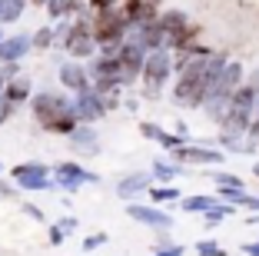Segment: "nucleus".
<instances>
[{
	"mask_svg": "<svg viewBox=\"0 0 259 256\" xmlns=\"http://www.w3.org/2000/svg\"><path fill=\"white\" fill-rule=\"evenodd\" d=\"M33 117L44 130H54V133H70L76 127L73 103H67L60 93H40L33 100Z\"/></svg>",
	"mask_w": 259,
	"mask_h": 256,
	"instance_id": "obj_1",
	"label": "nucleus"
},
{
	"mask_svg": "<svg viewBox=\"0 0 259 256\" xmlns=\"http://www.w3.org/2000/svg\"><path fill=\"white\" fill-rule=\"evenodd\" d=\"M130 30L126 17H123L120 7H110V10H100L97 20L90 23V37L93 44H100L107 53H116V47L123 44V33Z\"/></svg>",
	"mask_w": 259,
	"mask_h": 256,
	"instance_id": "obj_2",
	"label": "nucleus"
},
{
	"mask_svg": "<svg viewBox=\"0 0 259 256\" xmlns=\"http://www.w3.org/2000/svg\"><path fill=\"white\" fill-rule=\"evenodd\" d=\"M169 67H173V63H169V57L163 50H150L143 57V70H140V74H143V80H146V87H143L146 97H156V93H160L163 80L169 77Z\"/></svg>",
	"mask_w": 259,
	"mask_h": 256,
	"instance_id": "obj_3",
	"label": "nucleus"
},
{
	"mask_svg": "<svg viewBox=\"0 0 259 256\" xmlns=\"http://www.w3.org/2000/svg\"><path fill=\"white\" fill-rule=\"evenodd\" d=\"M14 180L20 183L23 190H47V187H50V173H47V166H40V163L17 166V170H14Z\"/></svg>",
	"mask_w": 259,
	"mask_h": 256,
	"instance_id": "obj_4",
	"label": "nucleus"
},
{
	"mask_svg": "<svg viewBox=\"0 0 259 256\" xmlns=\"http://www.w3.org/2000/svg\"><path fill=\"white\" fill-rule=\"evenodd\" d=\"M73 113H76V120H97V117L107 113V106H103V97H100V93L83 90L73 103Z\"/></svg>",
	"mask_w": 259,
	"mask_h": 256,
	"instance_id": "obj_5",
	"label": "nucleus"
},
{
	"mask_svg": "<svg viewBox=\"0 0 259 256\" xmlns=\"http://www.w3.org/2000/svg\"><path fill=\"white\" fill-rule=\"evenodd\" d=\"M120 10H123V17H126L130 27H140V23H153L156 20V7H153L150 0H126Z\"/></svg>",
	"mask_w": 259,
	"mask_h": 256,
	"instance_id": "obj_6",
	"label": "nucleus"
},
{
	"mask_svg": "<svg viewBox=\"0 0 259 256\" xmlns=\"http://www.w3.org/2000/svg\"><path fill=\"white\" fill-rule=\"evenodd\" d=\"M57 183H60L63 190H76L80 183H97V176L87 173V170H80L76 163H60L57 166Z\"/></svg>",
	"mask_w": 259,
	"mask_h": 256,
	"instance_id": "obj_7",
	"label": "nucleus"
},
{
	"mask_svg": "<svg viewBox=\"0 0 259 256\" xmlns=\"http://www.w3.org/2000/svg\"><path fill=\"white\" fill-rule=\"evenodd\" d=\"M60 83H63V87H70V90H76V93L90 90V83H87V70L80 67V63H63V67H60Z\"/></svg>",
	"mask_w": 259,
	"mask_h": 256,
	"instance_id": "obj_8",
	"label": "nucleus"
},
{
	"mask_svg": "<svg viewBox=\"0 0 259 256\" xmlns=\"http://www.w3.org/2000/svg\"><path fill=\"white\" fill-rule=\"evenodd\" d=\"M176 160L180 163H220V153L203 150V147H176Z\"/></svg>",
	"mask_w": 259,
	"mask_h": 256,
	"instance_id": "obj_9",
	"label": "nucleus"
},
{
	"mask_svg": "<svg viewBox=\"0 0 259 256\" xmlns=\"http://www.w3.org/2000/svg\"><path fill=\"white\" fill-rule=\"evenodd\" d=\"M30 50V40L27 37H10V40H0V63H17L23 53Z\"/></svg>",
	"mask_w": 259,
	"mask_h": 256,
	"instance_id": "obj_10",
	"label": "nucleus"
},
{
	"mask_svg": "<svg viewBox=\"0 0 259 256\" xmlns=\"http://www.w3.org/2000/svg\"><path fill=\"white\" fill-rule=\"evenodd\" d=\"M130 216L133 220H140V223H150V226H160V230H166L173 220L166 216V213H160V210H150V206H130Z\"/></svg>",
	"mask_w": 259,
	"mask_h": 256,
	"instance_id": "obj_11",
	"label": "nucleus"
},
{
	"mask_svg": "<svg viewBox=\"0 0 259 256\" xmlns=\"http://www.w3.org/2000/svg\"><path fill=\"white\" fill-rule=\"evenodd\" d=\"M70 143H73V150L80 153H97V133L87 127H73L70 130Z\"/></svg>",
	"mask_w": 259,
	"mask_h": 256,
	"instance_id": "obj_12",
	"label": "nucleus"
},
{
	"mask_svg": "<svg viewBox=\"0 0 259 256\" xmlns=\"http://www.w3.org/2000/svg\"><path fill=\"white\" fill-rule=\"evenodd\" d=\"M156 27H160V30L166 33V40H169L176 30H183V27H186V14H180V10H166V14H156Z\"/></svg>",
	"mask_w": 259,
	"mask_h": 256,
	"instance_id": "obj_13",
	"label": "nucleus"
},
{
	"mask_svg": "<svg viewBox=\"0 0 259 256\" xmlns=\"http://www.w3.org/2000/svg\"><path fill=\"white\" fill-rule=\"evenodd\" d=\"M4 97L17 106L20 100L30 97V80H27V77H14V80H7V83H4Z\"/></svg>",
	"mask_w": 259,
	"mask_h": 256,
	"instance_id": "obj_14",
	"label": "nucleus"
},
{
	"mask_svg": "<svg viewBox=\"0 0 259 256\" xmlns=\"http://www.w3.org/2000/svg\"><path fill=\"white\" fill-rule=\"evenodd\" d=\"M146 187H150V173H133V176H126V180H120L116 190H120V196H133Z\"/></svg>",
	"mask_w": 259,
	"mask_h": 256,
	"instance_id": "obj_15",
	"label": "nucleus"
},
{
	"mask_svg": "<svg viewBox=\"0 0 259 256\" xmlns=\"http://www.w3.org/2000/svg\"><path fill=\"white\" fill-rule=\"evenodd\" d=\"M23 7H27V0H0V23H14V20H20Z\"/></svg>",
	"mask_w": 259,
	"mask_h": 256,
	"instance_id": "obj_16",
	"label": "nucleus"
},
{
	"mask_svg": "<svg viewBox=\"0 0 259 256\" xmlns=\"http://www.w3.org/2000/svg\"><path fill=\"white\" fill-rule=\"evenodd\" d=\"M47 10H50V17H63V14L83 10V4L80 0H47Z\"/></svg>",
	"mask_w": 259,
	"mask_h": 256,
	"instance_id": "obj_17",
	"label": "nucleus"
},
{
	"mask_svg": "<svg viewBox=\"0 0 259 256\" xmlns=\"http://www.w3.org/2000/svg\"><path fill=\"white\" fill-rule=\"evenodd\" d=\"M213 203H216V200H209V196H190V200H183V206H186L190 213H196V210H203V213H206Z\"/></svg>",
	"mask_w": 259,
	"mask_h": 256,
	"instance_id": "obj_18",
	"label": "nucleus"
},
{
	"mask_svg": "<svg viewBox=\"0 0 259 256\" xmlns=\"http://www.w3.org/2000/svg\"><path fill=\"white\" fill-rule=\"evenodd\" d=\"M30 44H33V47H50V44H54V30H40L37 37L30 40Z\"/></svg>",
	"mask_w": 259,
	"mask_h": 256,
	"instance_id": "obj_19",
	"label": "nucleus"
},
{
	"mask_svg": "<svg viewBox=\"0 0 259 256\" xmlns=\"http://www.w3.org/2000/svg\"><path fill=\"white\" fill-rule=\"evenodd\" d=\"M10 113H14V103H10L7 97H0V123H7Z\"/></svg>",
	"mask_w": 259,
	"mask_h": 256,
	"instance_id": "obj_20",
	"label": "nucleus"
},
{
	"mask_svg": "<svg viewBox=\"0 0 259 256\" xmlns=\"http://www.w3.org/2000/svg\"><path fill=\"white\" fill-rule=\"evenodd\" d=\"M153 200H176V190H173V187H160V190H153Z\"/></svg>",
	"mask_w": 259,
	"mask_h": 256,
	"instance_id": "obj_21",
	"label": "nucleus"
},
{
	"mask_svg": "<svg viewBox=\"0 0 259 256\" xmlns=\"http://www.w3.org/2000/svg\"><path fill=\"white\" fill-rule=\"evenodd\" d=\"M103 243H107V236H103V233H93V236H87L83 249H97V246H103Z\"/></svg>",
	"mask_w": 259,
	"mask_h": 256,
	"instance_id": "obj_22",
	"label": "nucleus"
},
{
	"mask_svg": "<svg viewBox=\"0 0 259 256\" xmlns=\"http://www.w3.org/2000/svg\"><path fill=\"white\" fill-rule=\"evenodd\" d=\"M160 133H163V130L156 127V123H143V136H150V140H160Z\"/></svg>",
	"mask_w": 259,
	"mask_h": 256,
	"instance_id": "obj_23",
	"label": "nucleus"
},
{
	"mask_svg": "<svg viewBox=\"0 0 259 256\" xmlns=\"http://www.w3.org/2000/svg\"><path fill=\"white\" fill-rule=\"evenodd\" d=\"M113 4H116V0H90V10H97V14H100V10H110Z\"/></svg>",
	"mask_w": 259,
	"mask_h": 256,
	"instance_id": "obj_24",
	"label": "nucleus"
},
{
	"mask_svg": "<svg viewBox=\"0 0 259 256\" xmlns=\"http://www.w3.org/2000/svg\"><path fill=\"white\" fill-rule=\"evenodd\" d=\"M63 240V230H60V226H54V230H50V243H54V246H57V243H60Z\"/></svg>",
	"mask_w": 259,
	"mask_h": 256,
	"instance_id": "obj_25",
	"label": "nucleus"
},
{
	"mask_svg": "<svg viewBox=\"0 0 259 256\" xmlns=\"http://www.w3.org/2000/svg\"><path fill=\"white\" fill-rule=\"evenodd\" d=\"M60 230H63V233H70V230H76V220H63V223H60Z\"/></svg>",
	"mask_w": 259,
	"mask_h": 256,
	"instance_id": "obj_26",
	"label": "nucleus"
},
{
	"mask_svg": "<svg viewBox=\"0 0 259 256\" xmlns=\"http://www.w3.org/2000/svg\"><path fill=\"white\" fill-rule=\"evenodd\" d=\"M0 193H4V196H10V193H14V190H10V187H7V183L0 180Z\"/></svg>",
	"mask_w": 259,
	"mask_h": 256,
	"instance_id": "obj_27",
	"label": "nucleus"
},
{
	"mask_svg": "<svg viewBox=\"0 0 259 256\" xmlns=\"http://www.w3.org/2000/svg\"><path fill=\"white\" fill-rule=\"evenodd\" d=\"M160 256H180V249H176V246H173V249H163Z\"/></svg>",
	"mask_w": 259,
	"mask_h": 256,
	"instance_id": "obj_28",
	"label": "nucleus"
},
{
	"mask_svg": "<svg viewBox=\"0 0 259 256\" xmlns=\"http://www.w3.org/2000/svg\"><path fill=\"white\" fill-rule=\"evenodd\" d=\"M4 83H7V77H4V74H0V93H4Z\"/></svg>",
	"mask_w": 259,
	"mask_h": 256,
	"instance_id": "obj_29",
	"label": "nucleus"
},
{
	"mask_svg": "<svg viewBox=\"0 0 259 256\" xmlns=\"http://www.w3.org/2000/svg\"><path fill=\"white\" fill-rule=\"evenodd\" d=\"M33 4H47V0H33Z\"/></svg>",
	"mask_w": 259,
	"mask_h": 256,
	"instance_id": "obj_30",
	"label": "nucleus"
},
{
	"mask_svg": "<svg viewBox=\"0 0 259 256\" xmlns=\"http://www.w3.org/2000/svg\"><path fill=\"white\" fill-rule=\"evenodd\" d=\"M256 176H259V163H256Z\"/></svg>",
	"mask_w": 259,
	"mask_h": 256,
	"instance_id": "obj_31",
	"label": "nucleus"
},
{
	"mask_svg": "<svg viewBox=\"0 0 259 256\" xmlns=\"http://www.w3.org/2000/svg\"><path fill=\"white\" fill-rule=\"evenodd\" d=\"M0 40H4V33H0Z\"/></svg>",
	"mask_w": 259,
	"mask_h": 256,
	"instance_id": "obj_32",
	"label": "nucleus"
}]
</instances>
